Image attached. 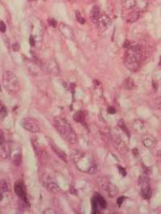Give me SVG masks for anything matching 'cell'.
I'll list each match as a JSON object with an SVG mask.
<instances>
[{"label":"cell","instance_id":"obj_19","mask_svg":"<svg viewBox=\"0 0 161 214\" xmlns=\"http://www.w3.org/2000/svg\"><path fill=\"white\" fill-rule=\"evenodd\" d=\"M139 16H140V13L138 12V11H133V12H131L130 15H128L127 22L131 23H134V22H135L139 18Z\"/></svg>","mask_w":161,"mask_h":214},{"label":"cell","instance_id":"obj_17","mask_svg":"<svg viewBox=\"0 0 161 214\" xmlns=\"http://www.w3.org/2000/svg\"><path fill=\"white\" fill-rule=\"evenodd\" d=\"M85 118H86V115H85V113L83 111H78L73 115V119L77 123H84Z\"/></svg>","mask_w":161,"mask_h":214},{"label":"cell","instance_id":"obj_37","mask_svg":"<svg viewBox=\"0 0 161 214\" xmlns=\"http://www.w3.org/2000/svg\"><path fill=\"white\" fill-rule=\"evenodd\" d=\"M70 192H71L72 194H73V195H77V191H76L75 188L71 187V188H70Z\"/></svg>","mask_w":161,"mask_h":214},{"label":"cell","instance_id":"obj_18","mask_svg":"<svg viewBox=\"0 0 161 214\" xmlns=\"http://www.w3.org/2000/svg\"><path fill=\"white\" fill-rule=\"evenodd\" d=\"M94 198L96 200L98 205L100 206L101 208H105L107 207V201H106V200H105L102 196H100L99 194H96V196Z\"/></svg>","mask_w":161,"mask_h":214},{"label":"cell","instance_id":"obj_2","mask_svg":"<svg viewBox=\"0 0 161 214\" xmlns=\"http://www.w3.org/2000/svg\"><path fill=\"white\" fill-rule=\"evenodd\" d=\"M143 60V50L138 45L130 46L126 52L124 65L131 71H136Z\"/></svg>","mask_w":161,"mask_h":214},{"label":"cell","instance_id":"obj_33","mask_svg":"<svg viewBox=\"0 0 161 214\" xmlns=\"http://www.w3.org/2000/svg\"><path fill=\"white\" fill-rule=\"evenodd\" d=\"M19 44H17V43H15V44H14L12 45V49L15 51V52H18L19 50Z\"/></svg>","mask_w":161,"mask_h":214},{"label":"cell","instance_id":"obj_34","mask_svg":"<svg viewBox=\"0 0 161 214\" xmlns=\"http://www.w3.org/2000/svg\"><path fill=\"white\" fill-rule=\"evenodd\" d=\"M107 111H108V113H109V114H111V115L115 114V112H116L115 109L114 108V107H112V106H110L109 108H108V110H107Z\"/></svg>","mask_w":161,"mask_h":214},{"label":"cell","instance_id":"obj_39","mask_svg":"<svg viewBox=\"0 0 161 214\" xmlns=\"http://www.w3.org/2000/svg\"><path fill=\"white\" fill-rule=\"evenodd\" d=\"M123 47L124 48H128V47H130V44H129V41H128V40H126L125 43H124Z\"/></svg>","mask_w":161,"mask_h":214},{"label":"cell","instance_id":"obj_30","mask_svg":"<svg viewBox=\"0 0 161 214\" xmlns=\"http://www.w3.org/2000/svg\"><path fill=\"white\" fill-rule=\"evenodd\" d=\"M118 168H119V172L121 173L123 176H127V171H126V169L124 168H123V167L121 166H119L118 167Z\"/></svg>","mask_w":161,"mask_h":214},{"label":"cell","instance_id":"obj_8","mask_svg":"<svg viewBox=\"0 0 161 214\" xmlns=\"http://www.w3.org/2000/svg\"><path fill=\"white\" fill-rule=\"evenodd\" d=\"M111 23V20L110 19V17L107 15H100L99 18V20L97 22V24H98V27H99V31H105L106 30H107L110 27Z\"/></svg>","mask_w":161,"mask_h":214},{"label":"cell","instance_id":"obj_14","mask_svg":"<svg viewBox=\"0 0 161 214\" xmlns=\"http://www.w3.org/2000/svg\"><path fill=\"white\" fill-rule=\"evenodd\" d=\"M10 154V149H9L8 144L6 143L0 144V158L6 159L8 158Z\"/></svg>","mask_w":161,"mask_h":214},{"label":"cell","instance_id":"obj_36","mask_svg":"<svg viewBox=\"0 0 161 214\" xmlns=\"http://www.w3.org/2000/svg\"><path fill=\"white\" fill-rule=\"evenodd\" d=\"M29 43H30V44H31V46L35 45V40H34V38L32 37V36H30Z\"/></svg>","mask_w":161,"mask_h":214},{"label":"cell","instance_id":"obj_27","mask_svg":"<svg viewBox=\"0 0 161 214\" xmlns=\"http://www.w3.org/2000/svg\"><path fill=\"white\" fill-rule=\"evenodd\" d=\"M154 106L156 109H161V96L159 98H156L154 100Z\"/></svg>","mask_w":161,"mask_h":214},{"label":"cell","instance_id":"obj_4","mask_svg":"<svg viewBox=\"0 0 161 214\" xmlns=\"http://www.w3.org/2000/svg\"><path fill=\"white\" fill-rule=\"evenodd\" d=\"M2 85L6 91L10 94L15 95L19 90L20 85L16 75L12 71H5L2 75Z\"/></svg>","mask_w":161,"mask_h":214},{"label":"cell","instance_id":"obj_23","mask_svg":"<svg viewBox=\"0 0 161 214\" xmlns=\"http://www.w3.org/2000/svg\"><path fill=\"white\" fill-rule=\"evenodd\" d=\"M13 164L16 166H19L22 163V156H21L20 153H16V154L14 155L12 158Z\"/></svg>","mask_w":161,"mask_h":214},{"label":"cell","instance_id":"obj_29","mask_svg":"<svg viewBox=\"0 0 161 214\" xmlns=\"http://www.w3.org/2000/svg\"><path fill=\"white\" fill-rule=\"evenodd\" d=\"M6 30V24H5V23L3 22V21H0V31L1 32H5Z\"/></svg>","mask_w":161,"mask_h":214},{"label":"cell","instance_id":"obj_24","mask_svg":"<svg viewBox=\"0 0 161 214\" xmlns=\"http://www.w3.org/2000/svg\"><path fill=\"white\" fill-rule=\"evenodd\" d=\"M118 126L120 127L122 129V131H123V132L125 134H127V135H128V136H130V132H129V131H128L127 127V126H126L125 123L123 122V120H120L119 123H118Z\"/></svg>","mask_w":161,"mask_h":214},{"label":"cell","instance_id":"obj_10","mask_svg":"<svg viewBox=\"0 0 161 214\" xmlns=\"http://www.w3.org/2000/svg\"><path fill=\"white\" fill-rule=\"evenodd\" d=\"M96 184L99 188H101L102 190H104V191L106 192L109 188V187L111 184L109 180L105 176L99 177V178L96 180Z\"/></svg>","mask_w":161,"mask_h":214},{"label":"cell","instance_id":"obj_5","mask_svg":"<svg viewBox=\"0 0 161 214\" xmlns=\"http://www.w3.org/2000/svg\"><path fill=\"white\" fill-rule=\"evenodd\" d=\"M138 182L139 186H140L141 196L143 199H150L151 196V194H152V191H151V186H150V184H149L147 175L143 174L140 176V177L139 178Z\"/></svg>","mask_w":161,"mask_h":214},{"label":"cell","instance_id":"obj_13","mask_svg":"<svg viewBox=\"0 0 161 214\" xmlns=\"http://www.w3.org/2000/svg\"><path fill=\"white\" fill-rule=\"evenodd\" d=\"M50 146L52 151L57 154V155L58 156L59 158L61 159V160H63V161H65V162L67 161V159H66V155H65V152L63 151L61 148L59 147H57V146L55 143H51Z\"/></svg>","mask_w":161,"mask_h":214},{"label":"cell","instance_id":"obj_20","mask_svg":"<svg viewBox=\"0 0 161 214\" xmlns=\"http://www.w3.org/2000/svg\"><path fill=\"white\" fill-rule=\"evenodd\" d=\"M107 192L110 197H115V196L118 194L117 188L115 187L114 184H111V186H110L109 188L107 190Z\"/></svg>","mask_w":161,"mask_h":214},{"label":"cell","instance_id":"obj_12","mask_svg":"<svg viewBox=\"0 0 161 214\" xmlns=\"http://www.w3.org/2000/svg\"><path fill=\"white\" fill-rule=\"evenodd\" d=\"M100 16V8L98 6H94L90 10V18L92 23H97Z\"/></svg>","mask_w":161,"mask_h":214},{"label":"cell","instance_id":"obj_21","mask_svg":"<svg viewBox=\"0 0 161 214\" xmlns=\"http://www.w3.org/2000/svg\"><path fill=\"white\" fill-rule=\"evenodd\" d=\"M135 81L134 80L131 79V78H130V77H128V78H127L125 81V87L126 89H127V90H133L135 88Z\"/></svg>","mask_w":161,"mask_h":214},{"label":"cell","instance_id":"obj_3","mask_svg":"<svg viewBox=\"0 0 161 214\" xmlns=\"http://www.w3.org/2000/svg\"><path fill=\"white\" fill-rule=\"evenodd\" d=\"M54 127L57 132L68 141L69 143L75 144L78 142V138L73 128L67 121L61 117H57L54 119Z\"/></svg>","mask_w":161,"mask_h":214},{"label":"cell","instance_id":"obj_28","mask_svg":"<svg viewBox=\"0 0 161 214\" xmlns=\"http://www.w3.org/2000/svg\"><path fill=\"white\" fill-rule=\"evenodd\" d=\"M48 22L51 27H57V20H55L54 19L50 18V19H48Z\"/></svg>","mask_w":161,"mask_h":214},{"label":"cell","instance_id":"obj_1","mask_svg":"<svg viewBox=\"0 0 161 214\" xmlns=\"http://www.w3.org/2000/svg\"><path fill=\"white\" fill-rule=\"evenodd\" d=\"M71 158L75 164L76 167L80 171L90 174L96 172V163L94 162L92 156L86 152L79 150H73L71 153Z\"/></svg>","mask_w":161,"mask_h":214},{"label":"cell","instance_id":"obj_22","mask_svg":"<svg viewBox=\"0 0 161 214\" xmlns=\"http://www.w3.org/2000/svg\"><path fill=\"white\" fill-rule=\"evenodd\" d=\"M6 115H7V110L4 105L2 104V102L0 101V120L4 119Z\"/></svg>","mask_w":161,"mask_h":214},{"label":"cell","instance_id":"obj_25","mask_svg":"<svg viewBox=\"0 0 161 214\" xmlns=\"http://www.w3.org/2000/svg\"><path fill=\"white\" fill-rule=\"evenodd\" d=\"M0 188L2 192H7L9 190L8 184L5 180H0Z\"/></svg>","mask_w":161,"mask_h":214},{"label":"cell","instance_id":"obj_38","mask_svg":"<svg viewBox=\"0 0 161 214\" xmlns=\"http://www.w3.org/2000/svg\"><path fill=\"white\" fill-rule=\"evenodd\" d=\"M157 159H158L159 162H161V150L157 152Z\"/></svg>","mask_w":161,"mask_h":214},{"label":"cell","instance_id":"obj_16","mask_svg":"<svg viewBox=\"0 0 161 214\" xmlns=\"http://www.w3.org/2000/svg\"><path fill=\"white\" fill-rule=\"evenodd\" d=\"M143 145H144L147 148L152 149V148H154V147H155V140L153 139L152 138L147 137L145 138L143 140Z\"/></svg>","mask_w":161,"mask_h":214},{"label":"cell","instance_id":"obj_32","mask_svg":"<svg viewBox=\"0 0 161 214\" xmlns=\"http://www.w3.org/2000/svg\"><path fill=\"white\" fill-rule=\"evenodd\" d=\"M4 143V134L2 132V129H0V144Z\"/></svg>","mask_w":161,"mask_h":214},{"label":"cell","instance_id":"obj_41","mask_svg":"<svg viewBox=\"0 0 161 214\" xmlns=\"http://www.w3.org/2000/svg\"><path fill=\"white\" fill-rule=\"evenodd\" d=\"M2 200V193L0 192V201H1Z\"/></svg>","mask_w":161,"mask_h":214},{"label":"cell","instance_id":"obj_7","mask_svg":"<svg viewBox=\"0 0 161 214\" xmlns=\"http://www.w3.org/2000/svg\"><path fill=\"white\" fill-rule=\"evenodd\" d=\"M14 190L15 192L22 200L27 202V193H26V188L24 184L21 180H17L14 185Z\"/></svg>","mask_w":161,"mask_h":214},{"label":"cell","instance_id":"obj_6","mask_svg":"<svg viewBox=\"0 0 161 214\" xmlns=\"http://www.w3.org/2000/svg\"><path fill=\"white\" fill-rule=\"evenodd\" d=\"M21 126L31 133H37L40 131V125L38 121L36 119H33L31 117H27L21 120Z\"/></svg>","mask_w":161,"mask_h":214},{"label":"cell","instance_id":"obj_15","mask_svg":"<svg viewBox=\"0 0 161 214\" xmlns=\"http://www.w3.org/2000/svg\"><path fill=\"white\" fill-rule=\"evenodd\" d=\"M47 189L52 193H57L60 192V188L54 180H48L46 182Z\"/></svg>","mask_w":161,"mask_h":214},{"label":"cell","instance_id":"obj_35","mask_svg":"<svg viewBox=\"0 0 161 214\" xmlns=\"http://www.w3.org/2000/svg\"><path fill=\"white\" fill-rule=\"evenodd\" d=\"M152 86H153V89H154V90L155 91H156L157 89H158V83H157L155 81H152Z\"/></svg>","mask_w":161,"mask_h":214},{"label":"cell","instance_id":"obj_42","mask_svg":"<svg viewBox=\"0 0 161 214\" xmlns=\"http://www.w3.org/2000/svg\"><path fill=\"white\" fill-rule=\"evenodd\" d=\"M159 65H161V58H160V60H159Z\"/></svg>","mask_w":161,"mask_h":214},{"label":"cell","instance_id":"obj_31","mask_svg":"<svg viewBox=\"0 0 161 214\" xmlns=\"http://www.w3.org/2000/svg\"><path fill=\"white\" fill-rule=\"evenodd\" d=\"M125 200V197L124 196H119V197L118 198L117 200V204L119 206H121L122 204H123V200Z\"/></svg>","mask_w":161,"mask_h":214},{"label":"cell","instance_id":"obj_26","mask_svg":"<svg viewBox=\"0 0 161 214\" xmlns=\"http://www.w3.org/2000/svg\"><path fill=\"white\" fill-rule=\"evenodd\" d=\"M76 18H77V20L79 23H81V24L85 23V19H84V17L82 16V14L79 11H76Z\"/></svg>","mask_w":161,"mask_h":214},{"label":"cell","instance_id":"obj_11","mask_svg":"<svg viewBox=\"0 0 161 214\" xmlns=\"http://www.w3.org/2000/svg\"><path fill=\"white\" fill-rule=\"evenodd\" d=\"M46 70L52 75H57L59 73V67L57 62L54 60H50L46 64Z\"/></svg>","mask_w":161,"mask_h":214},{"label":"cell","instance_id":"obj_9","mask_svg":"<svg viewBox=\"0 0 161 214\" xmlns=\"http://www.w3.org/2000/svg\"><path fill=\"white\" fill-rule=\"evenodd\" d=\"M59 31H61V33L67 39H72L74 35L73 29L65 23H61L59 25Z\"/></svg>","mask_w":161,"mask_h":214},{"label":"cell","instance_id":"obj_40","mask_svg":"<svg viewBox=\"0 0 161 214\" xmlns=\"http://www.w3.org/2000/svg\"><path fill=\"white\" fill-rule=\"evenodd\" d=\"M92 214H103L102 212H100V211H99V210H94V211H93V213Z\"/></svg>","mask_w":161,"mask_h":214}]
</instances>
